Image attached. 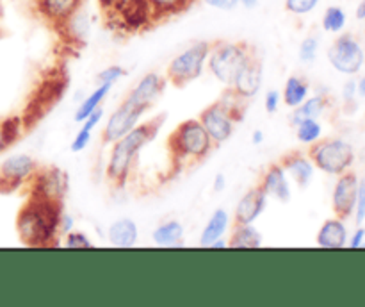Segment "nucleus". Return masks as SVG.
<instances>
[{
    "label": "nucleus",
    "mask_w": 365,
    "mask_h": 307,
    "mask_svg": "<svg viewBox=\"0 0 365 307\" xmlns=\"http://www.w3.org/2000/svg\"><path fill=\"white\" fill-rule=\"evenodd\" d=\"M63 203L29 196V202L18 213L16 228L20 239L29 246H48L61 232Z\"/></svg>",
    "instance_id": "obj_1"
},
{
    "label": "nucleus",
    "mask_w": 365,
    "mask_h": 307,
    "mask_svg": "<svg viewBox=\"0 0 365 307\" xmlns=\"http://www.w3.org/2000/svg\"><path fill=\"white\" fill-rule=\"evenodd\" d=\"M164 116L153 118L150 121H143L138 124L130 132L123 136V138L116 139L114 143H110V154L109 161H107L106 173L109 182H113L114 186L121 188V186L127 182L128 175H130L132 168H134L135 159H138L139 152L148 145L150 141H153L159 132L160 125H163Z\"/></svg>",
    "instance_id": "obj_2"
},
{
    "label": "nucleus",
    "mask_w": 365,
    "mask_h": 307,
    "mask_svg": "<svg viewBox=\"0 0 365 307\" xmlns=\"http://www.w3.org/2000/svg\"><path fill=\"white\" fill-rule=\"evenodd\" d=\"M168 145L175 164L202 163L214 149L212 139L198 118H191L177 125V129L171 132Z\"/></svg>",
    "instance_id": "obj_3"
},
{
    "label": "nucleus",
    "mask_w": 365,
    "mask_h": 307,
    "mask_svg": "<svg viewBox=\"0 0 365 307\" xmlns=\"http://www.w3.org/2000/svg\"><path fill=\"white\" fill-rule=\"evenodd\" d=\"M242 102L245 100H241L234 91L228 89L227 96H223L217 102L210 104L209 107H205L200 113V124L203 125L207 134L210 136L214 146L223 145V143H227L234 136L235 125L242 118Z\"/></svg>",
    "instance_id": "obj_4"
},
{
    "label": "nucleus",
    "mask_w": 365,
    "mask_h": 307,
    "mask_svg": "<svg viewBox=\"0 0 365 307\" xmlns=\"http://www.w3.org/2000/svg\"><path fill=\"white\" fill-rule=\"evenodd\" d=\"M253 49L242 41H216L210 45L207 70L225 88L230 89L235 77L245 66L246 61L253 56Z\"/></svg>",
    "instance_id": "obj_5"
},
{
    "label": "nucleus",
    "mask_w": 365,
    "mask_h": 307,
    "mask_svg": "<svg viewBox=\"0 0 365 307\" xmlns=\"http://www.w3.org/2000/svg\"><path fill=\"white\" fill-rule=\"evenodd\" d=\"M209 41H196L182 50L180 54L173 57L168 64L166 81L171 82L177 88H184L189 82L202 77L207 68V59L210 54Z\"/></svg>",
    "instance_id": "obj_6"
},
{
    "label": "nucleus",
    "mask_w": 365,
    "mask_h": 307,
    "mask_svg": "<svg viewBox=\"0 0 365 307\" xmlns=\"http://www.w3.org/2000/svg\"><path fill=\"white\" fill-rule=\"evenodd\" d=\"M309 157L317 170L328 175H341L351 168L355 161V150L346 139L321 138L310 145Z\"/></svg>",
    "instance_id": "obj_7"
},
{
    "label": "nucleus",
    "mask_w": 365,
    "mask_h": 307,
    "mask_svg": "<svg viewBox=\"0 0 365 307\" xmlns=\"http://www.w3.org/2000/svg\"><path fill=\"white\" fill-rule=\"evenodd\" d=\"M107 21L125 32L143 31L153 24L146 0H98Z\"/></svg>",
    "instance_id": "obj_8"
},
{
    "label": "nucleus",
    "mask_w": 365,
    "mask_h": 307,
    "mask_svg": "<svg viewBox=\"0 0 365 307\" xmlns=\"http://www.w3.org/2000/svg\"><path fill=\"white\" fill-rule=\"evenodd\" d=\"M331 68L339 74L356 75L365 63V52L359 39L351 34H342L335 39L327 52Z\"/></svg>",
    "instance_id": "obj_9"
},
{
    "label": "nucleus",
    "mask_w": 365,
    "mask_h": 307,
    "mask_svg": "<svg viewBox=\"0 0 365 307\" xmlns=\"http://www.w3.org/2000/svg\"><path fill=\"white\" fill-rule=\"evenodd\" d=\"M145 113V109L132 106V104L123 100V102L110 113V116L107 118L102 131V143L110 145V143H114L116 139L123 138L127 132H130L132 129L139 124V120H141Z\"/></svg>",
    "instance_id": "obj_10"
},
{
    "label": "nucleus",
    "mask_w": 365,
    "mask_h": 307,
    "mask_svg": "<svg viewBox=\"0 0 365 307\" xmlns=\"http://www.w3.org/2000/svg\"><path fill=\"white\" fill-rule=\"evenodd\" d=\"M31 196L50 200V202L63 203L64 195L68 189V177L59 168H45L32 175L31 181Z\"/></svg>",
    "instance_id": "obj_11"
},
{
    "label": "nucleus",
    "mask_w": 365,
    "mask_h": 307,
    "mask_svg": "<svg viewBox=\"0 0 365 307\" xmlns=\"http://www.w3.org/2000/svg\"><path fill=\"white\" fill-rule=\"evenodd\" d=\"M166 84H168L166 77L159 75L157 71H148V74L143 75V77L132 86L128 95L125 96V102L148 111L150 107L160 99Z\"/></svg>",
    "instance_id": "obj_12"
},
{
    "label": "nucleus",
    "mask_w": 365,
    "mask_h": 307,
    "mask_svg": "<svg viewBox=\"0 0 365 307\" xmlns=\"http://www.w3.org/2000/svg\"><path fill=\"white\" fill-rule=\"evenodd\" d=\"M38 168L36 159L29 154H13L0 164V184L6 188H18L31 181Z\"/></svg>",
    "instance_id": "obj_13"
},
{
    "label": "nucleus",
    "mask_w": 365,
    "mask_h": 307,
    "mask_svg": "<svg viewBox=\"0 0 365 307\" xmlns=\"http://www.w3.org/2000/svg\"><path fill=\"white\" fill-rule=\"evenodd\" d=\"M337 182L331 193V206H334L335 216L346 218L353 216L356 203V193H359V177L353 171H344L337 175Z\"/></svg>",
    "instance_id": "obj_14"
},
{
    "label": "nucleus",
    "mask_w": 365,
    "mask_h": 307,
    "mask_svg": "<svg viewBox=\"0 0 365 307\" xmlns=\"http://www.w3.org/2000/svg\"><path fill=\"white\" fill-rule=\"evenodd\" d=\"M262 82H264L262 61L253 54V56L246 61L245 66L241 68V71L237 74L230 91H234L239 99L248 102V100L255 99V96L259 95L260 88H262Z\"/></svg>",
    "instance_id": "obj_15"
},
{
    "label": "nucleus",
    "mask_w": 365,
    "mask_h": 307,
    "mask_svg": "<svg viewBox=\"0 0 365 307\" xmlns=\"http://www.w3.org/2000/svg\"><path fill=\"white\" fill-rule=\"evenodd\" d=\"M269 196L262 191L260 186H255L241 196L234 211L235 223H255L267 207Z\"/></svg>",
    "instance_id": "obj_16"
},
{
    "label": "nucleus",
    "mask_w": 365,
    "mask_h": 307,
    "mask_svg": "<svg viewBox=\"0 0 365 307\" xmlns=\"http://www.w3.org/2000/svg\"><path fill=\"white\" fill-rule=\"evenodd\" d=\"M82 4L84 0H36V9L43 20L63 29V25L82 9Z\"/></svg>",
    "instance_id": "obj_17"
},
{
    "label": "nucleus",
    "mask_w": 365,
    "mask_h": 307,
    "mask_svg": "<svg viewBox=\"0 0 365 307\" xmlns=\"http://www.w3.org/2000/svg\"><path fill=\"white\" fill-rule=\"evenodd\" d=\"M259 186L269 198L278 200V202H289L292 196L291 178L287 177V173H285L284 166H282L280 163L271 164V166L264 171Z\"/></svg>",
    "instance_id": "obj_18"
},
{
    "label": "nucleus",
    "mask_w": 365,
    "mask_h": 307,
    "mask_svg": "<svg viewBox=\"0 0 365 307\" xmlns=\"http://www.w3.org/2000/svg\"><path fill=\"white\" fill-rule=\"evenodd\" d=\"M280 164L284 166L287 177L299 188H307L312 182L314 173H316V166H314L312 159L302 152L287 154V156H284Z\"/></svg>",
    "instance_id": "obj_19"
},
{
    "label": "nucleus",
    "mask_w": 365,
    "mask_h": 307,
    "mask_svg": "<svg viewBox=\"0 0 365 307\" xmlns=\"http://www.w3.org/2000/svg\"><path fill=\"white\" fill-rule=\"evenodd\" d=\"M348 239H349L348 227H346L344 220L339 216L330 218V220L324 221L316 236L317 246H321V248H328V250L344 248V246H348Z\"/></svg>",
    "instance_id": "obj_20"
},
{
    "label": "nucleus",
    "mask_w": 365,
    "mask_h": 307,
    "mask_svg": "<svg viewBox=\"0 0 365 307\" xmlns=\"http://www.w3.org/2000/svg\"><path fill=\"white\" fill-rule=\"evenodd\" d=\"M107 239L116 248H132L139 241V227L132 218H118L107 228Z\"/></svg>",
    "instance_id": "obj_21"
},
{
    "label": "nucleus",
    "mask_w": 365,
    "mask_h": 307,
    "mask_svg": "<svg viewBox=\"0 0 365 307\" xmlns=\"http://www.w3.org/2000/svg\"><path fill=\"white\" fill-rule=\"evenodd\" d=\"M185 227L178 220H168L157 225L152 232L153 245L159 248H178L184 245Z\"/></svg>",
    "instance_id": "obj_22"
},
{
    "label": "nucleus",
    "mask_w": 365,
    "mask_h": 307,
    "mask_svg": "<svg viewBox=\"0 0 365 307\" xmlns=\"http://www.w3.org/2000/svg\"><path fill=\"white\" fill-rule=\"evenodd\" d=\"M228 227H230V214H228L227 209L220 207V209H216L212 214H210L207 223L203 225L202 232H200V239H198L200 246L209 248L216 239L225 238Z\"/></svg>",
    "instance_id": "obj_23"
},
{
    "label": "nucleus",
    "mask_w": 365,
    "mask_h": 307,
    "mask_svg": "<svg viewBox=\"0 0 365 307\" xmlns=\"http://www.w3.org/2000/svg\"><path fill=\"white\" fill-rule=\"evenodd\" d=\"M262 234L253 223H235L228 239V248H260Z\"/></svg>",
    "instance_id": "obj_24"
},
{
    "label": "nucleus",
    "mask_w": 365,
    "mask_h": 307,
    "mask_svg": "<svg viewBox=\"0 0 365 307\" xmlns=\"http://www.w3.org/2000/svg\"><path fill=\"white\" fill-rule=\"evenodd\" d=\"M310 96V84L303 77H289L284 84V91H282V102L287 107L294 109L299 104L305 102Z\"/></svg>",
    "instance_id": "obj_25"
},
{
    "label": "nucleus",
    "mask_w": 365,
    "mask_h": 307,
    "mask_svg": "<svg viewBox=\"0 0 365 307\" xmlns=\"http://www.w3.org/2000/svg\"><path fill=\"white\" fill-rule=\"evenodd\" d=\"M328 107V100L324 95H314V96H309V99L305 100L303 104H299L298 107H294L292 109V125H296L298 121L305 120V118H316V120H319L321 114L327 111Z\"/></svg>",
    "instance_id": "obj_26"
},
{
    "label": "nucleus",
    "mask_w": 365,
    "mask_h": 307,
    "mask_svg": "<svg viewBox=\"0 0 365 307\" xmlns=\"http://www.w3.org/2000/svg\"><path fill=\"white\" fill-rule=\"evenodd\" d=\"M110 89H113V86L110 84L96 86V88L93 89V91L89 93L84 100H82L81 106L77 107V111H75V121H77V124H81V121L84 120L86 116H89L93 111H96L98 107H102L103 100L107 99V95L110 93Z\"/></svg>",
    "instance_id": "obj_27"
},
{
    "label": "nucleus",
    "mask_w": 365,
    "mask_h": 307,
    "mask_svg": "<svg viewBox=\"0 0 365 307\" xmlns=\"http://www.w3.org/2000/svg\"><path fill=\"white\" fill-rule=\"evenodd\" d=\"M195 0H146L152 13L153 21L163 20V18H170L173 14L182 13L187 9Z\"/></svg>",
    "instance_id": "obj_28"
},
{
    "label": "nucleus",
    "mask_w": 365,
    "mask_h": 307,
    "mask_svg": "<svg viewBox=\"0 0 365 307\" xmlns=\"http://www.w3.org/2000/svg\"><path fill=\"white\" fill-rule=\"evenodd\" d=\"M296 127V139L302 145H314L323 138V125L316 118H305V120L298 121Z\"/></svg>",
    "instance_id": "obj_29"
},
{
    "label": "nucleus",
    "mask_w": 365,
    "mask_h": 307,
    "mask_svg": "<svg viewBox=\"0 0 365 307\" xmlns=\"http://www.w3.org/2000/svg\"><path fill=\"white\" fill-rule=\"evenodd\" d=\"M346 21H348V16H346L344 9L339 6H330L324 11L321 25H323L324 31L330 32V34H339V32L344 31Z\"/></svg>",
    "instance_id": "obj_30"
},
{
    "label": "nucleus",
    "mask_w": 365,
    "mask_h": 307,
    "mask_svg": "<svg viewBox=\"0 0 365 307\" xmlns=\"http://www.w3.org/2000/svg\"><path fill=\"white\" fill-rule=\"evenodd\" d=\"M21 131H24V121H20L18 118L0 121V154L20 138Z\"/></svg>",
    "instance_id": "obj_31"
},
{
    "label": "nucleus",
    "mask_w": 365,
    "mask_h": 307,
    "mask_svg": "<svg viewBox=\"0 0 365 307\" xmlns=\"http://www.w3.org/2000/svg\"><path fill=\"white\" fill-rule=\"evenodd\" d=\"M319 54V38L316 36H307L298 49V57L302 63H314Z\"/></svg>",
    "instance_id": "obj_32"
},
{
    "label": "nucleus",
    "mask_w": 365,
    "mask_h": 307,
    "mask_svg": "<svg viewBox=\"0 0 365 307\" xmlns=\"http://www.w3.org/2000/svg\"><path fill=\"white\" fill-rule=\"evenodd\" d=\"M321 4V0H285L284 6L285 11L294 16H305L310 14L317 6Z\"/></svg>",
    "instance_id": "obj_33"
},
{
    "label": "nucleus",
    "mask_w": 365,
    "mask_h": 307,
    "mask_svg": "<svg viewBox=\"0 0 365 307\" xmlns=\"http://www.w3.org/2000/svg\"><path fill=\"white\" fill-rule=\"evenodd\" d=\"M123 75H127V70H125L123 66H120V64H109V66H106L103 70L98 71L96 81H98V84L114 86Z\"/></svg>",
    "instance_id": "obj_34"
},
{
    "label": "nucleus",
    "mask_w": 365,
    "mask_h": 307,
    "mask_svg": "<svg viewBox=\"0 0 365 307\" xmlns=\"http://www.w3.org/2000/svg\"><path fill=\"white\" fill-rule=\"evenodd\" d=\"M63 245L66 248H93V241L89 239V236L82 231H75V228L64 234Z\"/></svg>",
    "instance_id": "obj_35"
},
{
    "label": "nucleus",
    "mask_w": 365,
    "mask_h": 307,
    "mask_svg": "<svg viewBox=\"0 0 365 307\" xmlns=\"http://www.w3.org/2000/svg\"><path fill=\"white\" fill-rule=\"evenodd\" d=\"M91 138H93V132L91 131H86V129H78L77 134L73 136V139H71L70 143V150L71 152H82V150L88 149V145L91 143Z\"/></svg>",
    "instance_id": "obj_36"
},
{
    "label": "nucleus",
    "mask_w": 365,
    "mask_h": 307,
    "mask_svg": "<svg viewBox=\"0 0 365 307\" xmlns=\"http://www.w3.org/2000/svg\"><path fill=\"white\" fill-rule=\"evenodd\" d=\"M355 220L356 223H362L365 220V178L359 181V193H356V203H355Z\"/></svg>",
    "instance_id": "obj_37"
},
{
    "label": "nucleus",
    "mask_w": 365,
    "mask_h": 307,
    "mask_svg": "<svg viewBox=\"0 0 365 307\" xmlns=\"http://www.w3.org/2000/svg\"><path fill=\"white\" fill-rule=\"evenodd\" d=\"M282 104V93L278 89H269V91L264 95V107H266L267 114H274L280 109Z\"/></svg>",
    "instance_id": "obj_38"
},
{
    "label": "nucleus",
    "mask_w": 365,
    "mask_h": 307,
    "mask_svg": "<svg viewBox=\"0 0 365 307\" xmlns=\"http://www.w3.org/2000/svg\"><path fill=\"white\" fill-rule=\"evenodd\" d=\"M202 2L217 11H234L239 7V0H202Z\"/></svg>",
    "instance_id": "obj_39"
},
{
    "label": "nucleus",
    "mask_w": 365,
    "mask_h": 307,
    "mask_svg": "<svg viewBox=\"0 0 365 307\" xmlns=\"http://www.w3.org/2000/svg\"><path fill=\"white\" fill-rule=\"evenodd\" d=\"M356 95H359V91H356V82L355 81L346 82L344 88H342V99H344L346 102H353V100L356 99Z\"/></svg>",
    "instance_id": "obj_40"
},
{
    "label": "nucleus",
    "mask_w": 365,
    "mask_h": 307,
    "mask_svg": "<svg viewBox=\"0 0 365 307\" xmlns=\"http://www.w3.org/2000/svg\"><path fill=\"white\" fill-rule=\"evenodd\" d=\"M364 238H365V228L360 227L355 231V234L348 239V246L349 248H360L364 245Z\"/></svg>",
    "instance_id": "obj_41"
},
{
    "label": "nucleus",
    "mask_w": 365,
    "mask_h": 307,
    "mask_svg": "<svg viewBox=\"0 0 365 307\" xmlns=\"http://www.w3.org/2000/svg\"><path fill=\"white\" fill-rule=\"evenodd\" d=\"M225 188H227V177H225V173H216L214 175V181H212V189L216 193H221L225 191Z\"/></svg>",
    "instance_id": "obj_42"
},
{
    "label": "nucleus",
    "mask_w": 365,
    "mask_h": 307,
    "mask_svg": "<svg viewBox=\"0 0 365 307\" xmlns=\"http://www.w3.org/2000/svg\"><path fill=\"white\" fill-rule=\"evenodd\" d=\"M71 228H73V216L71 214H63L61 216V232H70Z\"/></svg>",
    "instance_id": "obj_43"
},
{
    "label": "nucleus",
    "mask_w": 365,
    "mask_h": 307,
    "mask_svg": "<svg viewBox=\"0 0 365 307\" xmlns=\"http://www.w3.org/2000/svg\"><path fill=\"white\" fill-rule=\"evenodd\" d=\"M264 139H266V136H264V131H260V129L253 131V134H252V143H253V145H262Z\"/></svg>",
    "instance_id": "obj_44"
},
{
    "label": "nucleus",
    "mask_w": 365,
    "mask_h": 307,
    "mask_svg": "<svg viewBox=\"0 0 365 307\" xmlns=\"http://www.w3.org/2000/svg\"><path fill=\"white\" fill-rule=\"evenodd\" d=\"M210 250H217V248H228V241L225 238H220V239H216V241L212 243V245L209 246Z\"/></svg>",
    "instance_id": "obj_45"
},
{
    "label": "nucleus",
    "mask_w": 365,
    "mask_h": 307,
    "mask_svg": "<svg viewBox=\"0 0 365 307\" xmlns=\"http://www.w3.org/2000/svg\"><path fill=\"white\" fill-rule=\"evenodd\" d=\"M355 16L359 18V20H365V0L356 6V11H355Z\"/></svg>",
    "instance_id": "obj_46"
},
{
    "label": "nucleus",
    "mask_w": 365,
    "mask_h": 307,
    "mask_svg": "<svg viewBox=\"0 0 365 307\" xmlns=\"http://www.w3.org/2000/svg\"><path fill=\"white\" fill-rule=\"evenodd\" d=\"M259 4V0H239V6L246 7V9H253Z\"/></svg>",
    "instance_id": "obj_47"
},
{
    "label": "nucleus",
    "mask_w": 365,
    "mask_h": 307,
    "mask_svg": "<svg viewBox=\"0 0 365 307\" xmlns=\"http://www.w3.org/2000/svg\"><path fill=\"white\" fill-rule=\"evenodd\" d=\"M356 91H359L360 96H364L365 99V77H362L359 82H356Z\"/></svg>",
    "instance_id": "obj_48"
}]
</instances>
